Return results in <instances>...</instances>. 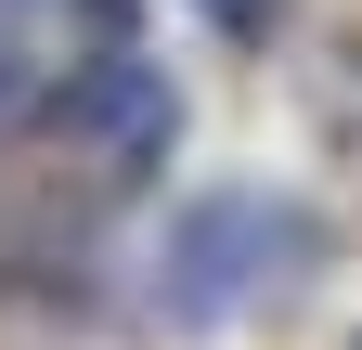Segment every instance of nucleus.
I'll return each instance as SVG.
<instances>
[{
  "label": "nucleus",
  "mask_w": 362,
  "mask_h": 350,
  "mask_svg": "<svg viewBox=\"0 0 362 350\" xmlns=\"http://www.w3.org/2000/svg\"><path fill=\"white\" fill-rule=\"evenodd\" d=\"M26 104H39V78H26V52H0V130H13Z\"/></svg>",
  "instance_id": "obj_3"
},
{
  "label": "nucleus",
  "mask_w": 362,
  "mask_h": 350,
  "mask_svg": "<svg viewBox=\"0 0 362 350\" xmlns=\"http://www.w3.org/2000/svg\"><path fill=\"white\" fill-rule=\"evenodd\" d=\"M52 130L90 156V169H156L168 156V130H181V104H168V78L156 65H129V52H104V65H78L65 91H52Z\"/></svg>",
  "instance_id": "obj_1"
},
{
  "label": "nucleus",
  "mask_w": 362,
  "mask_h": 350,
  "mask_svg": "<svg viewBox=\"0 0 362 350\" xmlns=\"http://www.w3.org/2000/svg\"><path fill=\"white\" fill-rule=\"evenodd\" d=\"M246 247H272V221H259L246 195H220V208H194V221H181V286H168V298H181V312H220V298L246 286V273H233Z\"/></svg>",
  "instance_id": "obj_2"
}]
</instances>
